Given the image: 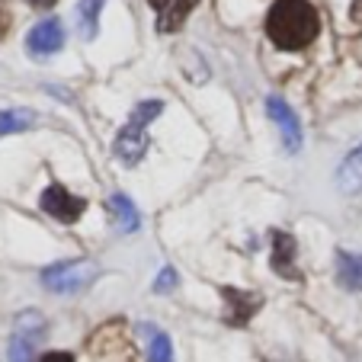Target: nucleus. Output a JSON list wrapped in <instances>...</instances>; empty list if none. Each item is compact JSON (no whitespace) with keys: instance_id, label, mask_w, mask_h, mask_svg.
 Masks as SVG:
<instances>
[{"instance_id":"nucleus-11","label":"nucleus","mask_w":362,"mask_h":362,"mask_svg":"<svg viewBox=\"0 0 362 362\" xmlns=\"http://www.w3.org/2000/svg\"><path fill=\"white\" fill-rule=\"evenodd\" d=\"M337 186H340L343 196L362 192V144L349 151L346 160L340 164V170H337Z\"/></svg>"},{"instance_id":"nucleus-12","label":"nucleus","mask_w":362,"mask_h":362,"mask_svg":"<svg viewBox=\"0 0 362 362\" xmlns=\"http://www.w3.org/2000/svg\"><path fill=\"white\" fill-rule=\"evenodd\" d=\"M110 218H112V225H116V231H122V234L138 231V225H141V215H138L135 202H132L125 192H116V196L110 199Z\"/></svg>"},{"instance_id":"nucleus-14","label":"nucleus","mask_w":362,"mask_h":362,"mask_svg":"<svg viewBox=\"0 0 362 362\" xmlns=\"http://www.w3.org/2000/svg\"><path fill=\"white\" fill-rule=\"evenodd\" d=\"M103 4H106V0H81V4H77V26H81L83 39H93V35H96Z\"/></svg>"},{"instance_id":"nucleus-1","label":"nucleus","mask_w":362,"mask_h":362,"mask_svg":"<svg viewBox=\"0 0 362 362\" xmlns=\"http://www.w3.org/2000/svg\"><path fill=\"white\" fill-rule=\"evenodd\" d=\"M267 33L282 52H301L321 33V16L308 0H276L267 16Z\"/></svg>"},{"instance_id":"nucleus-2","label":"nucleus","mask_w":362,"mask_h":362,"mask_svg":"<svg viewBox=\"0 0 362 362\" xmlns=\"http://www.w3.org/2000/svg\"><path fill=\"white\" fill-rule=\"evenodd\" d=\"M164 112V100H141L132 110L129 122L125 129L116 135V144H112V154L122 167H135L138 160L144 158V151H148L151 138H148V125Z\"/></svg>"},{"instance_id":"nucleus-3","label":"nucleus","mask_w":362,"mask_h":362,"mask_svg":"<svg viewBox=\"0 0 362 362\" xmlns=\"http://www.w3.org/2000/svg\"><path fill=\"white\" fill-rule=\"evenodd\" d=\"M96 276H100V267L87 257H81V260H64L45 267L42 269V286L55 295H77L93 286Z\"/></svg>"},{"instance_id":"nucleus-8","label":"nucleus","mask_w":362,"mask_h":362,"mask_svg":"<svg viewBox=\"0 0 362 362\" xmlns=\"http://www.w3.org/2000/svg\"><path fill=\"white\" fill-rule=\"evenodd\" d=\"M221 298H225L228 311H225V321L231 327H244L253 315H257V308L263 305V298L257 292H240V288H221Z\"/></svg>"},{"instance_id":"nucleus-19","label":"nucleus","mask_w":362,"mask_h":362,"mask_svg":"<svg viewBox=\"0 0 362 362\" xmlns=\"http://www.w3.org/2000/svg\"><path fill=\"white\" fill-rule=\"evenodd\" d=\"M29 4H33V7H39V10H48V7H55L58 0H29Z\"/></svg>"},{"instance_id":"nucleus-17","label":"nucleus","mask_w":362,"mask_h":362,"mask_svg":"<svg viewBox=\"0 0 362 362\" xmlns=\"http://www.w3.org/2000/svg\"><path fill=\"white\" fill-rule=\"evenodd\" d=\"M173 286H177V273H173L170 267H164L158 273V279H154V292L158 295H167V292H173Z\"/></svg>"},{"instance_id":"nucleus-16","label":"nucleus","mask_w":362,"mask_h":362,"mask_svg":"<svg viewBox=\"0 0 362 362\" xmlns=\"http://www.w3.org/2000/svg\"><path fill=\"white\" fill-rule=\"evenodd\" d=\"M151 334V330H148ZM148 362H173V346H170V337L154 330L151 334V346H148Z\"/></svg>"},{"instance_id":"nucleus-10","label":"nucleus","mask_w":362,"mask_h":362,"mask_svg":"<svg viewBox=\"0 0 362 362\" xmlns=\"http://www.w3.org/2000/svg\"><path fill=\"white\" fill-rule=\"evenodd\" d=\"M154 13H158V29L160 33H177L186 23V16L192 13L199 0H148Z\"/></svg>"},{"instance_id":"nucleus-5","label":"nucleus","mask_w":362,"mask_h":362,"mask_svg":"<svg viewBox=\"0 0 362 362\" xmlns=\"http://www.w3.org/2000/svg\"><path fill=\"white\" fill-rule=\"evenodd\" d=\"M267 116L273 119V125L279 129L282 148H286L288 154H298L301 151V122H298V116H295L292 106H288L282 96H269L267 100Z\"/></svg>"},{"instance_id":"nucleus-18","label":"nucleus","mask_w":362,"mask_h":362,"mask_svg":"<svg viewBox=\"0 0 362 362\" xmlns=\"http://www.w3.org/2000/svg\"><path fill=\"white\" fill-rule=\"evenodd\" d=\"M39 362H74V356L71 353H45Z\"/></svg>"},{"instance_id":"nucleus-6","label":"nucleus","mask_w":362,"mask_h":362,"mask_svg":"<svg viewBox=\"0 0 362 362\" xmlns=\"http://www.w3.org/2000/svg\"><path fill=\"white\" fill-rule=\"evenodd\" d=\"M39 205H42V212H45V215L64 221V225L77 221L83 215V209H87V202H83V199H77V196H71V192L64 189L62 183H52V186H48V189L42 192Z\"/></svg>"},{"instance_id":"nucleus-13","label":"nucleus","mask_w":362,"mask_h":362,"mask_svg":"<svg viewBox=\"0 0 362 362\" xmlns=\"http://www.w3.org/2000/svg\"><path fill=\"white\" fill-rule=\"evenodd\" d=\"M337 282L349 292H359L362 288V253H349L340 250L337 253Z\"/></svg>"},{"instance_id":"nucleus-7","label":"nucleus","mask_w":362,"mask_h":362,"mask_svg":"<svg viewBox=\"0 0 362 362\" xmlns=\"http://www.w3.org/2000/svg\"><path fill=\"white\" fill-rule=\"evenodd\" d=\"M62 45H64L62 20H42L39 26H33V29H29V35H26L29 55H35V58L55 55V52H62Z\"/></svg>"},{"instance_id":"nucleus-4","label":"nucleus","mask_w":362,"mask_h":362,"mask_svg":"<svg viewBox=\"0 0 362 362\" xmlns=\"http://www.w3.org/2000/svg\"><path fill=\"white\" fill-rule=\"evenodd\" d=\"M42 334H45V317L42 315L26 311V315L16 317L13 340H10V362H33Z\"/></svg>"},{"instance_id":"nucleus-15","label":"nucleus","mask_w":362,"mask_h":362,"mask_svg":"<svg viewBox=\"0 0 362 362\" xmlns=\"http://www.w3.org/2000/svg\"><path fill=\"white\" fill-rule=\"evenodd\" d=\"M33 122H35L33 110H4L0 112V138L16 135V132H26Z\"/></svg>"},{"instance_id":"nucleus-9","label":"nucleus","mask_w":362,"mask_h":362,"mask_svg":"<svg viewBox=\"0 0 362 362\" xmlns=\"http://www.w3.org/2000/svg\"><path fill=\"white\" fill-rule=\"evenodd\" d=\"M273 273L282 279L301 282V273L295 267V238L288 231H273Z\"/></svg>"}]
</instances>
